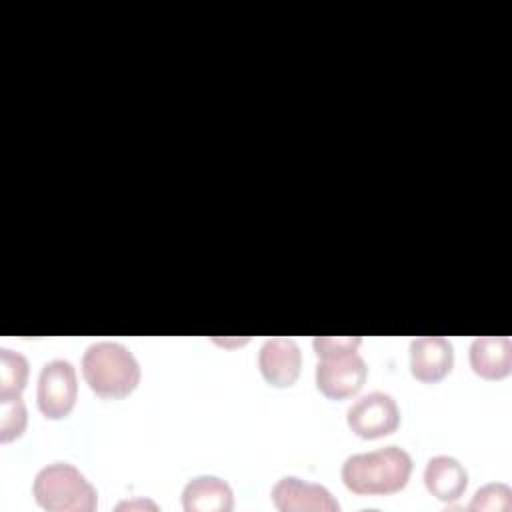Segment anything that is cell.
Instances as JSON below:
<instances>
[{
  "instance_id": "cell-10",
  "label": "cell",
  "mask_w": 512,
  "mask_h": 512,
  "mask_svg": "<svg viewBox=\"0 0 512 512\" xmlns=\"http://www.w3.org/2000/svg\"><path fill=\"white\" fill-rule=\"evenodd\" d=\"M470 366L486 380L506 378L512 370V342L508 336H478L470 346Z\"/></svg>"
},
{
  "instance_id": "cell-11",
  "label": "cell",
  "mask_w": 512,
  "mask_h": 512,
  "mask_svg": "<svg viewBox=\"0 0 512 512\" xmlns=\"http://www.w3.org/2000/svg\"><path fill=\"white\" fill-rule=\"evenodd\" d=\"M232 506V488L218 476H196L182 490V508L186 512H230Z\"/></svg>"
},
{
  "instance_id": "cell-13",
  "label": "cell",
  "mask_w": 512,
  "mask_h": 512,
  "mask_svg": "<svg viewBox=\"0 0 512 512\" xmlns=\"http://www.w3.org/2000/svg\"><path fill=\"white\" fill-rule=\"evenodd\" d=\"M28 382V360L10 348H0V398L20 396Z\"/></svg>"
},
{
  "instance_id": "cell-9",
  "label": "cell",
  "mask_w": 512,
  "mask_h": 512,
  "mask_svg": "<svg viewBox=\"0 0 512 512\" xmlns=\"http://www.w3.org/2000/svg\"><path fill=\"white\" fill-rule=\"evenodd\" d=\"M454 364L452 342L444 336H420L410 342V372L420 382L442 380Z\"/></svg>"
},
{
  "instance_id": "cell-5",
  "label": "cell",
  "mask_w": 512,
  "mask_h": 512,
  "mask_svg": "<svg viewBox=\"0 0 512 512\" xmlns=\"http://www.w3.org/2000/svg\"><path fill=\"white\" fill-rule=\"evenodd\" d=\"M78 396L76 370L68 360H50L38 374V408L50 420H60L70 414Z\"/></svg>"
},
{
  "instance_id": "cell-12",
  "label": "cell",
  "mask_w": 512,
  "mask_h": 512,
  "mask_svg": "<svg viewBox=\"0 0 512 512\" xmlns=\"http://www.w3.org/2000/svg\"><path fill=\"white\" fill-rule=\"evenodd\" d=\"M424 484L434 498L442 502H454L464 494L468 486V474L456 458L434 456L424 468Z\"/></svg>"
},
{
  "instance_id": "cell-14",
  "label": "cell",
  "mask_w": 512,
  "mask_h": 512,
  "mask_svg": "<svg viewBox=\"0 0 512 512\" xmlns=\"http://www.w3.org/2000/svg\"><path fill=\"white\" fill-rule=\"evenodd\" d=\"M26 428V406L20 396L0 398V440L10 442Z\"/></svg>"
},
{
  "instance_id": "cell-7",
  "label": "cell",
  "mask_w": 512,
  "mask_h": 512,
  "mask_svg": "<svg viewBox=\"0 0 512 512\" xmlns=\"http://www.w3.org/2000/svg\"><path fill=\"white\" fill-rule=\"evenodd\" d=\"M272 502L280 512H338L340 504L328 488L284 476L272 488Z\"/></svg>"
},
{
  "instance_id": "cell-1",
  "label": "cell",
  "mask_w": 512,
  "mask_h": 512,
  "mask_svg": "<svg viewBox=\"0 0 512 512\" xmlns=\"http://www.w3.org/2000/svg\"><path fill=\"white\" fill-rule=\"evenodd\" d=\"M412 474V458L400 446L352 454L342 464L344 486L360 496L400 492Z\"/></svg>"
},
{
  "instance_id": "cell-3",
  "label": "cell",
  "mask_w": 512,
  "mask_h": 512,
  "mask_svg": "<svg viewBox=\"0 0 512 512\" xmlns=\"http://www.w3.org/2000/svg\"><path fill=\"white\" fill-rule=\"evenodd\" d=\"M82 374L90 390L100 398H126L140 384V364L118 342H94L82 356Z\"/></svg>"
},
{
  "instance_id": "cell-6",
  "label": "cell",
  "mask_w": 512,
  "mask_h": 512,
  "mask_svg": "<svg viewBox=\"0 0 512 512\" xmlns=\"http://www.w3.org/2000/svg\"><path fill=\"white\" fill-rule=\"evenodd\" d=\"M350 430L364 438L374 440L392 434L400 424V410L396 400L386 392H370L358 398L346 412Z\"/></svg>"
},
{
  "instance_id": "cell-15",
  "label": "cell",
  "mask_w": 512,
  "mask_h": 512,
  "mask_svg": "<svg viewBox=\"0 0 512 512\" xmlns=\"http://www.w3.org/2000/svg\"><path fill=\"white\" fill-rule=\"evenodd\" d=\"M512 508V490L506 484L492 482L476 490L468 510H502L508 512Z\"/></svg>"
},
{
  "instance_id": "cell-4",
  "label": "cell",
  "mask_w": 512,
  "mask_h": 512,
  "mask_svg": "<svg viewBox=\"0 0 512 512\" xmlns=\"http://www.w3.org/2000/svg\"><path fill=\"white\" fill-rule=\"evenodd\" d=\"M34 500L48 512H92L98 494L86 476L68 462L44 466L32 484Z\"/></svg>"
},
{
  "instance_id": "cell-16",
  "label": "cell",
  "mask_w": 512,
  "mask_h": 512,
  "mask_svg": "<svg viewBox=\"0 0 512 512\" xmlns=\"http://www.w3.org/2000/svg\"><path fill=\"white\" fill-rule=\"evenodd\" d=\"M134 506H150V508L156 510V504H152V502H142V500H136V502H122V504H118V510H122V508H134Z\"/></svg>"
},
{
  "instance_id": "cell-8",
  "label": "cell",
  "mask_w": 512,
  "mask_h": 512,
  "mask_svg": "<svg viewBox=\"0 0 512 512\" xmlns=\"http://www.w3.org/2000/svg\"><path fill=\"white\" fill-rule=\"evenodd\" d=\"M302 354L292 338H268L260 346L258 368L264 380L272 386H292L300 376Z\"/></svg>"
},
{
  "instance_id": "cell-2",
  "label": "cell",
  "mask_w": 512,
  "mask_h": 512,
  "mask_svg": "<svg viewBox=\"0 0 512 512\" xmlns=\"http://www.w3.org/2000/svg\"><path fill=\"white\" fill-rule=\"evenodd\" d=\"M358 336H316L314 350L318 356L316 364V386L332 398L342 400L356 394L368 376L364 358L356 352L360 346Z\"/></svg>"
}]
</instances>
